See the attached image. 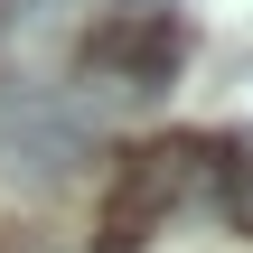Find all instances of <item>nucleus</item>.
Listing matches in <instances>:
<instances>
[{
    "mask_svg": "<svg viewBox=\"0 0 253 253\" xmlns=\"http://www.w3.org/2000/svg\"><path fill=\"white\" fill-rule=\"evenodd\" d=\"M84 160H94V131H84V113H66V103H0V178L9 188H66V178H84Z\"/></svg>",
    "mask_w": 253,
    "mask_h": 253,
    "instance_id": "1",
    "label": "nucleus"
},
{
    "mask_svg": "<svg viewBox=\"0 0 253 253\" xmlns=\"http://www.w3.org/2000/svg\"><path fill=\"white\" fill-rule=\"evenodd\" d=\"M84 75H94L103 103H160L169 75H178V28H169V9H160V19H103L94 47H84Z\"/></svg>",
    "mask_w": 253,
    "mask_h": 253,
    "instance_id": "2",
    "label": "nucleus"
},
{
    "mask_svg": "<svg viewBox=\"0 0 253 253\" xmlns=\"http://www.w3.org/2000/svg\"><path fill=\"white\" fill-rule=\"evenodd\" d=\"M188 178H197V150H178V141H169V150H131V169H122V178H113V197H103V244L131 253L169 207H178V188H188Z\"/></svg>",
    "mask_w": 253,
    "mask_h": 253,
    "instance_id": "3",
    "label": "nucleus"
},
{
    "mask_svg": "<svg viewBox=\"0 0 253 253\" xmlns=\"http://www.w3.org/2000/svg\"><path fill=\"white\" fill-rule=\"evenodd\" d=\"M216 207H225V225H235V235H253V160H235V169H225Z\"/></svg>",
    "mask_w": 253,
    "mask_h": 253,
    "instance_id": "4",
    "label": "nucleus"
},
{
    "mask_svg": "<svg viewBox=\"0 0 253 253\" xmlns=\"http://www.w3.org/2000/svg\"><path fill=\"white\" fill-rule=\"evenodd\" d=\"M56 9H66V0H0V19H9V28H47Z\"/></svg>",
    "mask_w": 253,
    "mask_h": 253,
    "instance_id": "5",
    "label": "nucleus"
},
{
    "mask_svg": "<svg viewBox=\"0 0 253 253\" xmlns=\"http://www.w3.org/2000/svg\"><path fill=\"white\" fill-rule=\"evenodd\" d=\"M113 9H122V19H160V0H113Z\"/></svg>",
    "mask_w": 253,
    "mask_h": 253,
    "instance_id": "6",
    "label": "nucleus"
},
{
    "mask_svg": "<svg viewBox=\"0 0 253 253\" xmlns=\"http://www.w3.org/2000/svg\"><path fill=\"white\" fill-rule=\"evenodd\" d=\"M244 160H253V131H244Z\"/></svg>",
    "mask_w": 253,
    "mask_h": 253,
    "instance_id": "7",
    "label": "nucleus"
}]
</instances>
